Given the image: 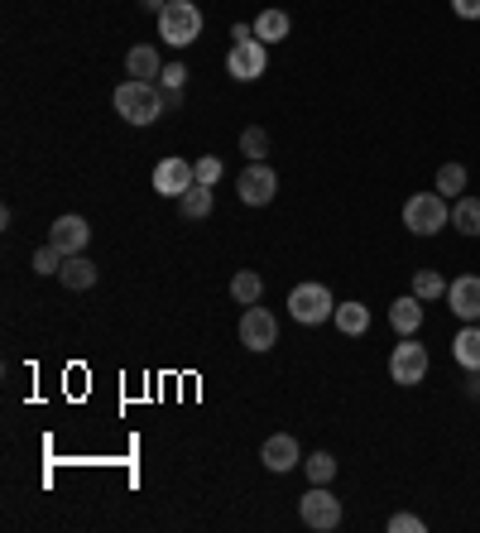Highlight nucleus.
<instances>
[{"label":"nucleus","mask_w":480,"mask_h":533,"mask_svg":"<svg viewBox=\"0 0 480 533\" xmlns=\"http://www.w3.org/2000/svg\"><path fill=\"white\" fill-rule=\"evenodd\" d=\"M111 106H116V116H120L125 125H154L159 116H168L159 82H140V77L120 82L116 97H111Z\"/></svg>","instance_id":"f257e3e1"},{"label":"nucleus","mask_w":480,"mask_h":533,"mask_svg":"<svg viewBox=\"0 0 480 533\" xmlns=\"http://www.w3.org/2000/svg\"><path fill=\"white\" fill-rule=\"evenodd\" d=\"M447 221H452V207H447V197L437 193H413L404 202V226L413 236H437V231H447Z\"/></svg>","instance_id":"f03ea898"},{"label":"nucleus","mask_w":480,"mask_h":533,"mask_svg":"<svg viewBox=\"0 0 480 533\" xmlns=\"http://www.w3.org/2000/svg\"><path fill=\"white\" fill-rule=\"evenodd\" d=\"M159 39L173 49H188L202 39V10L192 0H168L164 15H159Z\"/></svg>","instance_id":"7ed1b4c3"},{"label":"nucleus","mask_w":480,"mask_h":533,"mask_svg":"<svg viewBox=\"0 0 480 533\" xmlns=\"http://www.w3.org/2000/svg\"><path fill=\"white\" fill-rule=\"evenodd\" d=\"M288 317L293 322H303V327H322V322H332L336 317V298L327 284H298V289L288 293Z\"/></svg>","instance_id":"20e7f679"},{"label":"nucleus","mask_w":480,"mask_h":533,"mask_svg":"<svg viewBox=\"0 0 480 533\" xmlns=\"http://www.w3.org/2000/svg\"><path fill=\"white\" fill-rule=\"evenodd\" d=\"M428 346H418V337H404L394 351H389V380L394 385H404V389H413V385H423L428 380Z\"/></svg>","instance_id":"39448f33"},{"label":"nucleus","mask_w":480,"mask_h":533,"mask_svg":"<svg viewBox=\"0 0 480 533\" xmlns=\"http://www.w3.org/2000/svg\"><path fill=\"white\" fill-rule=\"evenodd\" d=\"M298 514H303V524H308L312 533H332L336 524H341V500H336L327 485H312L308 495L298 500Z\"/></svg>","instance_id":"423d86ee"},{"label":"nucleus","mask_w":480,"mask_h":533,"mask_svg":"<svg viewBox=\"0 0 480 533\" xmlns=\"http://www.w3.org/2000/svg\"><path fill=\"white\" fill-rule=\"evenodd\" d=\"M264 68H269V44H260V39H236L226 53V73L236 82H260Z\"/></svg>","instance_id":"0eeeda50"},{"label":"nucleus","mask_w":480,"mask_h":533,"mask_svg":"<svg viewBox=\"0 0 480 533\" xmlns=\"http://www.w3.org/2000/svg\"><path fill=\"white\" fill-rule=\"evenodd\" d=\"M236 193H240L245 207H269V202L279 197V173L260 159V164H250V169L236 178Z\"/></svg>","instance_id":"6e6552de"},{"label":"nucleus","mask_w":480,"mask_h":533,"mask_svg":"<svg viewBox=\"0 0 480 533\" xmlns=\"http://www.w3.org/2000/svg\"><path fill=\"white\" fill-rule=\"evenodd\" d=\"M274 341H279V322H274V313H269V308H260V303H250V308H245V317H240V346H245V351H260V356H264Z\"/></svg>","instance_id":"1a4fd4ad"},{"label":"nucleus","mask_w":480,"mask_h":533,"mask_svg":"<svg viewBox=\"0 0 480 533\" xmlns=\"http://www.w3.org/2000/svg\"><path fill=\"white\" fill-rule=\"evenodd\" d=\"M149 183H154V193L159 197H183L192 183H197V169H192L183 154H168V159L154 164V178H149Z\"/></svg>","instance_id":"9d476101"},{"label":"nucleus","mask_w":480,"mask_h":533,"mask_svg":"<svg viewBox=\"0 0 480 533\" xmlns=\"http://www.w3.org/2000/svg\"><path fill=\"white\" fill-rule=\"evenodd\" d=\"M260 461L274 471V476H284V471H293V466H303V447H298V437L274 433V437H264Z\"/></svg>","instance_id":"9b49d317"},{"label":"nucleus","mask_w":480,"mask_h":533,"mask_svg":"<svg viewBox=\"0 0 480 533\" xmlns=\"http://www.w3.org/2000/svg\"><path fill=\"white\" fill-rule=\"evenodd\" d=\"M447 303L461 322H480V274H461L447 284Z\"/></svg>","instance_id":"f8f14e48"},{"label":"nucleus","mask_w":480,"mask_h":533,"mask_svg":"<svg viewBox=\"0 0 480 533\" xmlns=\"http://www.w3.org/2000/svg\"><path fill=\"white\" fill-rule=\"evenodd\" d=\"M48 241L58 245L63 255H82L87 241H92V226H87L82 217H58L53 226H48Z\"/></svg>","instance_id":"ddd939ff"},{"label":"nucleus","mask_w":480,"mask_h":533,"mask_svg":"<svg viewBox=\"0 0 480 533\" xmlns=\"http://www.w3.org/2000/svg\"><path fill=\"white\" fill-rule=\"evenodd\" d=\"M389 322H394L399 337H418V327H423V298H418V293L394 298V303H389Z\"/></svg>","instance_id":"4468645a"},{"label":"nucleus","mask_w":480,"mask_h":533,"mask_svg":"<svg viewBox=\"0 0 480 533\" xmlns=\"http://www.w3.org/2000/svg\"><path fill=\"white\" fill-rule=\"evenodd\" d=\"M452 356H456V365H461V370L480 375V322H466V327L456 332Z\"/></svg>","instance_id":"2eb2a0df"},{"label":"nucleus","mask_w":480,"mask_h":533,"mask_svg":"<svg viewBox=\"0 0 480 533\" xmlns=\"http://www.w3.org/2000/svg\"><path fill=\"white\" fill-rule=\"evenodd\" d=\"M58 279H63L72 293H87L96 284V265L87 260V255H68V260H63V269H58Z\"/></svg>","instance_id":"dca6fc26"},{"label":"nucleus","mask_w":480,"mask_h":533,"mask_svg":"<svg viewBox=\"0 0 480 533\" xmlns=\"http://www.w3.org/2000/svg\"><path fill=\"white\" fill-rule=\"evenodd\" d=\"M336 332L341 337H365L370 332V308L365 303H336Z\"/></svg>","instance_id":"f3484780"},{"label":"nucleus","mask_w":480,"mask_h":533,"mask_svg":"<svg viewBox=\"0 0 480 533\" xmlns=\"http://www.w3.org/2000/svg\"><path fill=\"white\" fill-rule=\"evenodd\" d=\"M125 73L140 77V82H154V77L164 73V63H159V53L149 49V44H140V49L125 53Z\"/></svg>","instance_id":"a211bd4d"},{"label":"nucleus","mask_w":480,"mask_h":533,"mask_svg":"<svg viewBox=\"0 0 480 533\" xmlns=\"http://www.w3.org/2000/svg\"><path fill=\"white\" fill-rule=\"evenodd\" d=\"M178 212L188 221H207L212 217V188H207V183H192L188 193L178 197Z\"/></svg>","instance_id":"6ab92c4d"},{"label":"nucleus","mask_w":480,"mask_h":533,"mask_svg":"<svg viewBox=\"0 0 480 533\" xmlns=\"http://www.w3.org/2000/svg\"><path fill=\"white\" fill-rule=\"evenodd\" d=\"M452 226L461 236H480V197H456L452 202Z\"/></svg>","instance_id":"aec40b11"},{"label":"nucleus","mask_w":480,"mask_h":533,"mask_svg":"<svg viewBox=\"0 0 480 533\" xmlns=\"http://www.w3.org/2000/svg\"><path fill=\"white\" fill-rule=\"evenodd\" d=\"M255 39H260V44H284V39H288V15H284V10H260V20H255Z\"/></svg>","instance_id":"412c9836"},{"label":"nucleus","mask_w":480,"mask_h":533,"mask_svg":"<svg viewBox=\"0 0 480 533\" xmlns=\"http://www.w3.org/2000/svg\"><path fill=\"white\" fill-rule=\"evenodd\" d=\"M231 298H236L240 308H250V303H260L264 298V279L255 269H240L236 279H231Z\"/></svg>","instance_id":"4be33fe9"},{"label":"nucleus","mask_w":480,"mask_h":533,"mask_svg":"<svg viewBox=\"0 0 480 533\" xmlns=\"http://www.w3.org/2000/svg\"><path fill=\"white\" fill-rule=\"evenodd\" d=\"M413 293H418L423 303H437V298H447V279H442L437 269H418V274H413Z\"/></svg>","instance_id":"5701e85b"},{"label":"nucleus","mask_w":480,"mask_h":533,"mask_svg":"<svg viewBox=\"0 0 480 533\" xmlns=\"http://www.w3.org/2000/svg\"><path fill=\"white\" fill-rule=\"evenodd\" d=\"M303 471H308L312 485H332L336 481V457L332 452H312V457H303Z\"/></svg>","instance_id":"b1692460"},{"label":"nucleus","mask_w":480,"mask_h":533,"mask_svg":"<svg viewBox=\"0 0 480 533\" xmlns=\"http://www.w3.org/2000/svg\"><path fill=\"white\" fill-rule=\"evenodd\" d=\"M437 193L442 197L466 193V164H442V169H437Z\"/></svg>","instance_id":"393cba45"},{"label":"nucleus","mask_w":480,"mask_h":533,"mask_svg":"<svg viewBox=\"0 0 480 533\" xmlns=\"http://www.w3.org/2000/svg\"><path fill=\"white\" fill-rule=\"evenodd\" d=\"M240 154H250V164H260L264 154H269V135H264L260 125H250V130H240Z\"/></svg>","instance_id":"a878e982"},{"label":"nucleus","mask_w":480,"mask_h":533,"mask_svg":"<svg viewBox=\"0 0 480 533\" xmlns=\"http://www.w3.org/2000/svg\"><path fill=\"white\" fill-rule=\"evenodd\" d=\"M63 260H68V255H63L53 241L39 245V250H34V274H58V269H63Z\"/></svg>","instance_id":"bb28decb"},{"label":"nucleus","mask_w":480,"mask_h":533,"mask_svg":"<svg viewBox=\"0 0 480 533\" xmlns=\"http://www.w3.org/2000/svg\"><path fill=\"white\" fill-rule=\"evenodd\" d=\"M188 87V68L183 63H168L164 73H159V92H183Z\"/></svg>","instance_id":"cd10ccee"},{"label":"nucleus","mask_w":480,"mask_h":533,"mask_svg":"<svg viewBox=\"0 0 480 533\" xmlns=\"http://www.w3.org/2000/svg\"><path fill=\"white\" fill-rule=\"evenodd\" d=\"M192 169H197V183H207V188H216V183H221V159H216V154H202Z\"/></svg>","instance_id":"c85d7f7f"},{"label":"nucleus","mask_w":480,"mask_h":533,"mask_svg":"<svg viewBox=\"0 0 480 533\" xmlns=\"http://www.w3.org/2000/svg\"><path fill=\"white\" fill-rule=\"evenodd\" d=\"M423 529H428V524H423L418 514H394V519H389V533H423Z\"/></svg>","instance_id":"c756f323"},{"label":"nucleus","mask_w":480,"mask_h":533,"mask_svg":"<svg viewBox=\"0 0 480 533\" xmlns=\"http://www.w3.org/2000/svg\"><path fill=\"white\" fill-rule=\"evenodd\" d=\"M456 20H480V0H452Z\"/></svg>","instance_id":"7c9ffc66"},{"label":"nucleus","mask_w":480,"mask_h":533,"mask_svg":"<svg viewBox=\"0 0 480 533\" xmlns=\"http://www.w3.org/2000/svg\"><path fill=\"white\" fill-rule=\"evenodd\" d=\"M183 106V92H164V111H178Z\"/></svg>","instance_id":"2f4dec72"},{"label":"nucleus","mask_w":480,"mask_h":533,"mask_svg":"<svg viewBox=\"0 0 480 533\" xmlns=\"http://www.w3.org/2000/svg\"><path fill=\"white\" fill-rule=\"evenodd\" d=\"M140 5H144V10H154V15H164V5H168V0H140Z\"/></svg>","instance_id":"473e14b6"}]
</instances>
